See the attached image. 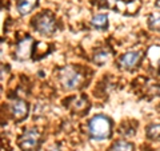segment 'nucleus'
<instances>
[{
  "label": "nucleus",
  "mask_w": 160,
  "mask_h": 151,
  "mask_svg": "<svg viewBox=\"0 0 160 151\" xmlns=\"http://www.w3.org/2000/svg\"><path fill=\"white\" fill-rule=\"evenodd\" d=\"M112 123L106 115H95L88 123L89 137L95 140H106L111 135Z\"/></svg>",
  "instance_id": "obj_1"
},
{
  "label": "nucleus",
  "mask_w": 160,
  "mask_h": 151,
  "mask_svg": "<svg viewBox=\"0 0 160 151\" xmlns=\"http://www.w3.org/2000/svg\"><path fill=\"white\" fill-rule=\"evenodd\" d=\"M83 76L78 71H75L72 67H66L60 74V82L67 90H75L82 83Z\"/></svg>",
  "instance_id": "obj_2"
},
{
  "label": "nucleus",
  "mask_w": 160,
  "mask_h": 151,
  "mask_svg": "<svg viewBox=\"0 0 160 151\" xmlns=\"http://www.w3.org/2000/svg\"><path fill=\"white\" fill-rule=\"evenodd\" d=\"M39 139H40V133L38 131V128L31 127L26 130L20 137V147L24 151H31L38 146Z\"/></svg>",
  "instance_id": "obj_3"
},
{
  "label": "nucleus",
  "mask_w": 160,
  "mask_h": 151,
  "mask_svg": "<svg viewBox=\"0 0 160 151\" xmlns=\"http://www.w3.org/2000/svg\"><path fill=\"white\" fill-rule=\"evenodd\" d=\"M35 28L43 35H51L56 29V24L51 15L43 13L35 19Z\"/></svg>",
  "instance_id": "obj_4"
},
{
  "label": "nucleus",
  "mask_w": 160,
  "mask_h": 151,
  "mask_svg": "<svg viewBox=\"0 0 160 151\" xmlns=\"http://www.w3.org/2000/svg\"><path fill=\"white\" fill-rule=\"evenodd\" d=\"M31 51H32V38L27 36L22 42L18 43L16 51H15V58L18 60H26L31 56Z\"/></svg>",
  "instance_id": "obj_5"
},
{
  "label": "nucleus",
  "mask_w": 160,
  "mask_h": 151,
  "mask_svg": "<svg viewBox=\"0 0 160 151\" xmlns=\"http://www.w3.org/2000/svg\"><path fill=\"white\" fill-rule=\"evenodd\" d=\"M139 59H140L139 52L129 51L127 54H124V56H122V59H120V66H122V68H124V70H131L138 64Z\"/></svg>",
  "instance_id": "obj_6"
},
{
  "label": "nucleus",
  "mask_w": 160,
  "mask_h": 151,
  "mask_svg": "<svg viewBox=\"0 0 160 151\" xmlns=\"http://www.w3.org/2000/svg\"><path fill=\"white\" fill-rule=\"evenodd\" d=\"M11 111H12L13 118L20 120V119H23L27 115V112H28V106H27V103L24 102V100L16 99V100H13L12 104H11Z\"/></svg>",
  "instance_id": "obj_7"
},
{
  "label": "nucleus",
  "mask_w": 160,
  "mask_h": 151,
  "mask_svg": "<svg viewBox=\"0 0 160 151\" xmlns=\"http://www.w3.org/2000/svg\"><path fill=\"white\" fill-rule=\"evenodd\" d=\"M38 4V0H19V4H18V11L20 15H28L32 9L36 7Z\"/></svg>",
  "instance_id": "obj_8"
},
{
  "label": "nucleus",
  "mask_w": 160,
  "mask_h": 151,
  "mask_svg": "<svg viewBox=\"0 0 160 151\" xmlns=\"http://www.w3.org/2000/svg\"><path fill=\"white\" fill-rule=\"evenodd\" d=\"M91 24L96 29H106L108 27V16L106 13H99L92 18Z\"/></svg>",
  "instance_id": "obj_9"
},
{
  "label": "nucleus",
  "mask_w": 160,
  "mask_h": 151,
  "mask_svg": "<svg viewBox=\"0 0 160 151\" xmlns=\"http://www.w3.org/2000/svg\"><path fill=\"white\" fill-rule=\"evenodd\" d=\"M133 150L135 146L127 142V140H118L109 147V151H133Z\"/></svg>",
  "instance_id": "obj_10"
},
{
  "label": "nucleus",
  "mask_w": 160,
  "mask_h": 151,
  "mask_svg": "<svg viewBox=\"0 0 160 151\" xmlns=\"http://www.w3.org/2000/svg\"><path fill=\"white\" fill-rule=\"evenodd\" d=\"M148 24H149V28L153 29V31H160V13H152L148 19Z\"/></svg>",
  "instance_id": "obj_11"
},
{
  "label": "nucleus",
  "mask_w": 160,
  "mask_h": 151,
  "mask_svg": "<svg viewBox=\"0 0 160 151\" xmlns=\"http://www.w3.org/2000/svg\"><path fill=\"white\" fill-rule=\"evenodd\" d=\"M147 135L151 139L160 138V124H152L147 128Z\"/></svg>",
  "instance_id": "obj_12"
},
{
  "label": "nucleus",
  "mask_w": 160,
  "mask_h": 151,
  "mask_svg": "<svg viewBox=\"0 0 160 151\" xmlns=\"http://www.w3.org/2000/svg\"><path fill=\"white\" fill-rule=\"evenodd\" d=\"M107 56L108 55L106 52H99V54H96V56H95V62L99 63V66H102V64L107 60Z\"/></svg>",
  "instance_id": "obj_13"
},
{
  "label": "nucleus",
  "mask_w": 160,
  "mask_h": 151,
  "mask_svg": "<svg viewBox=\"0 0 160 151\" xmlns=\"http://www.w3.org/2000/svg\"><path fill=\"white\" fill-rule=\"evenodd\" d=\"M156 7H160V0H158V2H156Z\"/></svg>",
  "instance_id": "obj_14"
},
{
  "label": "nucleus",
  "mask_w": 160,
  "mask_h": 151,
  "mask_svg": "<svg viewBox=\"0 0 160 151\" xmlns=\"http://www.w3.org/2000/svg\"><path fill=\"white\" fill-rule=\"evenodd\" d=\"M51 151H62V150H60V148H52Z\"/></svg>",
  "instance_id": "obj_15"
}]
</instances>
